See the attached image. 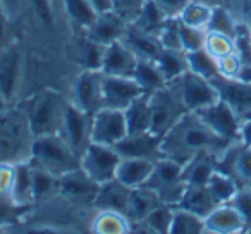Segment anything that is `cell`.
Here are the masks:
<instances>
[{
    "label": "cell",
    "mask_w": 251,
    "mask_h": 234,
    "mask_svg": "<svg viewBox=\"0 0 251 234\" xmlns=\"http://www.w3.org/2000/svg\"><path fill=\"white\" fill-rule=\"evenodd\" d=\"M224 143L226 140L210 131L195 112H188L167 134L162 136L160 152L162 157L172 158L184 165L200 152L217 150Z\"/></svg>",
    "instance_id": "6da1fadb"
},
{
    "label": "cell",
    "mask_w": 251,
    "mask_h": 234,
    "mask_svg": "<svg viewBox=\"0 0 251 234\" xmlns=\"http://www.w3.org/2000/svg\"><path fill=\"white\" fill-rule=\"evenodd\" d=\"M31 141L25 112L0 108V165L28 160Z\"/></svg>",
    "instance_id": "7a4b0ae2"
},
{
    "label": "cell",
    "mask_w": 251,
    "mask_h": 234,
    "mask_svg": "<svg viewBox=\"0 0 251 234\" xmlns=\"http://www.w3.org/2000/svg\"><path fill=\"white\" fill-rule=\"evenodd\" d=\"M69 102L55 90H43L29 100L26 108V121L33 138L45 134H60L64 112Z\"/></svg>",
    "instance_id": "3957f363"
},
{
    "label": "cell",
    "mask_w": 251,
    "mask_h": 234,
    "mask_svg": "<svg viewBox=\"0 0 251 234\" xmlns=\"http://www.w3.org/2000/svg\"><path fill=\"white\" fill-rule=\"evenodd\" d=\"M29 160L45 171L52 172L57 178L79 167V157L67 145L60 134H45L36 136L31 141Z\"/></svg>",
    "instance_id": "277c9868"
},
{
    "label": "cell",
    "mask_w": 251,
    "mask_h": 234,
    "mask_svg": "<svg viewBox=\"0 0 251 234\" xmlns=\"http://www.w3.org/2000/svg\"><path fill=\"white\" fill-rule=\"evenodd\" d=\"M150 102H151L150 131L160 138L164 134H167L188 114V108L182 104L181 93H179L176 81L167 83L164 88L150 93Z\"/></svg>",
    "instance_id": "5b68a950"
},
{
    "label": "cell",
    "mask_w": 251,
    "mask_h": 234,
    "mask_svg": "<svg viewBox=\"0 0 251 234\" xmlns=\"http://www.w3.org/2000/svg\"><path fill=\"white\" fill-rule=\"evenodd\" d=\"M145 186L151 189L162 203L176 207L188 186L184 181V165L172 158L158 157L153 162V171Z\"/></svg>",
    "instance_id": "8992f818"
},
{
    "label": "cell",
    "mask_w": 251,
    "mask_h": 234,
    "mask_svg": "<svg viewBox=\"0 0 251 234\" xmlns=\"http://www.w3.org/2000/svg\"><path fill=\"white\" fill-rule=\"evenodd\" d=\"M121 155L114 147L100 143H90L79 157V167L93 179L97 184H103L115 179Z\"/></svg>",
    "instance_id": "52a82bcc"
},
{
    "label": "cell",
    "mask_w": 251,
    "mask_h": 234,
    "mask_svg": "<svg viewBox=\"0 0 251 234\" xmlns=\"http://www.w3.org/2000/svg\"><path fill=\"white\" fill-rule=\"evenodd\" d=\"M127 133L124 110L101 107L91 115V143L115 147Z\"/></svg>",
    "instance_id": "ba28073f"
},
{
    "label": "cell",
    "mask_w": 251,
    "mask_h": 234,
    "mask_svg": "<svg viewBox=\"0 0 251 234\" xmlns=\"http://www.w3.org/2000/svg\"><path fill=\"white\" fill-rule=\"evenodd\" d=\"M177 90L181 93L182 104L188 108V112H198L208 105L215 104L219 100V91L213 86L210 79L198 76V74L186 71L177 81Z\"/></svg>",
    "instance_id": "9c48e42d"
},
{
    "label": "cell",
    "mask_w": 251,
    "mask_h": 234,
    "mask_svg": "<svg viewBox=\"0 0 251 234\" xmlns=\"http://www.w3.org/2000/svg\"><path fill=\"white\" fill-rule=\"evenodd\" d=\"M60 136L67 141L77 157H81V154L91 143V115L77 108L71 100L64 112Z\"/></svg>",
    "instance_id": "30bf717a"
},
{
    "label": "cell",
    "mask_w": 251,
    "mask_h": 234,
    "mask_svg": "<svg viewBox=\"0 0 251 234\" xmlns=\"http://www.w3.org/2000/svg\"><path fill=\"white\" fill-rule=\"evenodd\" d=\"M145 91L133 76H108L101 73V100L103 107L124 110Z\"/></svg>",
    "instance_id": "8fae6325"
},
{
    "label": "cell",
    "mask_w": 251,
    "mask_h": 234,
    "mask_svg": "<svg viewBox=\"0 0 251 234\" xmlns=\"http://www.w3.org/2000/svg\"><path fill=\"white\" fill-rule=\"evenodd\" d=\"M71 102L86 114L93 115L103 107L101 100V71L83 69L76 76L71 90Z\"/></svg>",
    "instance_id": "7c38bea8"
},
{
    "label": "cell",
    "mask_w": 251,
    "mask_h": 234,
    "mask_svg": "<svg viewBox=\"0 0 251 234\" xmlns=\"http://www.w3.org/2000/svg\"><path fill=\"white\" fill-rule=\"evenodd\" d=\"M198 119L222 140H232L237 136V115L224 100H217L215 104L195 112Z\"/></svg>",
    "instance_id": "4fadbf2b"
},
{
    "label": "cell",
    "mask_w": 251,
    "mask_h": 234,
    "mask_svg": "<svg viewBox=\"0 0 251 234\" xmlns=\"http://www.w3.org/2000/svg\"><path fill=\"white\" fill-rule=\"evenodd\" d=\"M23 73V52L19 47L9 45L0 50V95L5 104H11L18 93Z\"/></svg>",
    "instance_id": "5bb4252c"
},
{
    "label": "cell",
    "mask_w": 251,
    "mask_h": 234,
    "mask_svg": "<svg viewBox=\"0 0 251 234\" xmlns=\"http://www.w3.org/2000/svg\"><path fill=\"white\" fill-rule=\"evenodd\" d=\"M160 136L153 134L151 131L143 133H127L117 145L115 150L121 157H134V158H148V160H157L162 157L160 152Z\"/></svg>",
    "instance_id": "9a60e30c"
},
{
    "label": "cell",
    "mask_w": 251,
    "mask_h": 234,
    "mask_svg": "<svg viewBox=\"0 0 251 234\" xmlns=\"http://www.w3.org/2000/svg\"><path fill=\"white\" fill-rule=\"evenodd\" d=\"M213 86L219 91L220 100H224L237 117L251 119V86L248 83H234L222 76L212 79Z\"/></svg>",
    "instance_id": "2e32d148"
},
{
    "label": "cell",
    "mask_w": 251,
    "mask_h": 234,
    "mask_svg": "<svg viewBox=\"0 0 251 234\" xmlns=\"http://www.w3.org/2000/svg\"><path fill=\"white\" fill-rule=\"evenodd\" d=\"M98 186L81 167L59 178V193L67 200L74 202H91L97 196Z\"/></svg>",
    "instance_id": "e0dca14e"
},
{
    "label": "cell",
    "mask_w": 251,
    "mask_h": 234,
    "mask_svg": "<svg viewBox=\"0 0 251 234\" xmlns=\"http://www.w3.org/2000/svg\"><path fill=\"white\" fill-rule=\"evenodd\" d=\"M138 60L140 59L122 40L110 43L105 47L101 73L108 74V76H133Z\"/></svg>",
    "instance_id": "ac0fdd59"
},
{
    "label": "cell",
    "mask_w": 251,
    "mask_h": 234,
    "mask_svg": "<svg viewBox=\"0 0 251 234\" xmlns=\"http://www.w3.org/2000/svg\"><path fill=\"white\" fill-rule=\"evenodd\" d=\"M127 23L117 16L114 11L105 12V14H98L95 23L86 29V36L91 38L93 42H98L101 45H110V43L121 42L124 36L126 29H127Z\"/></svg>",
    "instance_id": "d6986e66"
},
{
    "label": "cell",
    "mask_w": 251,
    "mask_h": 234,
    "mask_svg": "<svg viewBox=\"0 0 251 234\" xmlns=\"http://www.w3.org/2000/svg\"><path fill=\"white\" fill-rule=\"evenodd\" d=\"M153 162L155 160H148V158L121 157L115 179L129 189L141 188L147 184L148 178L153 171Z\"/></svg>",
    "instance_id": "ffe728a7"
},
{
    "label": "cell",
    "mask_w": 251,
    "mask_h": 234,
    "mask_svg": "<svg viewBox=\"0 0 251 234\" xmlns=\"http://www.w3.org/2000/svg\"><path fill=\"white\" fill-rule=\"evenodd\" d=\"M7 196L12 205L16 207H26L36 202L35 191H33V174L29 158L14 164V178H12V184Z\"/></svg>",
    "instance_id": "44dd1931"
},
{
    "label": "cell",
    "mask_w": 251,
    "mask_h": 234,
    "mask_svg": "<svg viewBox=\"0 0 251 234\" xmlns=\"http://www.w3.org/2000/svg\"><path fill=\"white\" fill-rule=\"evenodd\" d=\"M129 193L131 189L121 184L117 179L103 182V184L98 186L97 196L93 200L95 210H115V212H122L126 215Z\"/></svg>",
    "instance_id": "7402d4cb"
},
{
    "label": "cell",
    "mask_w": 251,
    "mask_h": 234,
    "mask_svg": "<svg viewBox=\"0 0 251 234\" xmlns=\"http://www.w3.org/2000/svg\"><path fill=\"white\" fill-rule=\"evenodd\" d=\"M122 42L133 50V53L140 60H157V57L162 52V45L157 36L141 31L133 25L127 26L124 36H122Z\"/></svg>",
    "instance_id": "603a6c76"
},
{
    "label": "cell",
    "mask_w": 251,
    "mask_h": 234,
    "mask_svg": "<svg viewBox=\"0 0 251 234\" xmlns=\"http://www.w3.org/2000/svg\"><path fill=\"white\" fill-rule=\"evenodd\" d=\"M162 203L158 196L155 195L151 189L147 186L141 188H134L129 193V202H127V210H126V217L129 219L131 226L143 222V219L155 208V207Z\"/></svg>",
    "instance_id": "cb8c5ba5"
},
{
    "label": "cell",
    "mask_w": 251,
    "mask_h": 234,
    "mask_svg": "<svg viewBox=\"0 0 251 234\" xmlns=\"http://www.w3.org/2000/svg\"><path fill=\"white\" fill-rule=\"evenodd\" d=\"M176 207L186 208V210H189V212L196 213V215L205 219V217L217 207V202H215V198L210 195L206 186L188 184L184 189V195H182L181 202H179Z\"/></svg>",
    "instance_id": "d4e9b609"
},
{
    "label": "cell",
    "mask_w": 251,
    "mask_h": 234,
    "mask_svg": "<svg viewBox=\"0 0 251 234\" xmlns=\"http://www.w3.org/2000/svg\"><path fill=\"white\" fill-rule=\"evenodd\" d=\"M126 123H127V131L129 133H143L150 131L151 126V102L150 95L143 93L138 97L129 107L124 108Z\"/></svg>",
    "instance_id": "484cf974"
},
{
    "label": "cell",
    "mask_w": 251,
    "mask_h": 234,
    "mask_svg": "<svg viewBox=\"0 0 251 234\" xmlns=\"http://www.w3.org/2000/svg\"><path fill=\"white\" fill-rule=\"evenodd\" d=\"M91 229L98 234H126L133 231V226L122 212L97 210V215L91 222Z\"/></svg>",
    "instance_id": "4316f807"
},
{
    "label": "cell",
    "mask_w": 251,
    "mask_h": 234,
    "mask_svg": "<svg viewBox=\"0 0 251 234\" xmlns=\"http://www.w3.org/2000/svg\"><path fill=\"white\" fill-rule=\"evenodd\" d=\"M243 224V215L236 208L229 207H215L205 217V229L212 233H232Z\"/></svg>",
    "instance_id": "83f0119b"
},
{
    "label": "cell",
    "mask_w": 251,
    "mask_h": 234,
    "mask_svg": "<svg viewBox=\"0 0 251 234\" xmlns=\"http://www.w3.org/2000/svg\"><path fill=\"white\" fill-rule=\"evenodd\" d=\"M157 66L160 73L164 74L165 81L172 83L177 81L182 74L188 71V62H186V52L182 50H171V49H162L160 55L157 57Z\"/></svg>",
    "instance_id": "f1b7e54d"
},
{
    "label": "cell",
    "mask_w": 251,
    "mask_h": 234,
    "mask_svg": "<svg viewBox=\"0 0 251 234\" xmlns=\"http://www.w3.org/2000/svg\"><path fill=\"white\" fill-rule=\"evenodd\" d=\"M133 78L141 86V90L148 95L160 90V88H164L165 84H167L164 74L160 73V69H158L155 60H138Z\"/></svg>",
    "instance_id": "f546056e"
},
{
    "label": "cell",
    "mask_w": 251,
    "mask_h": 234,
    "mask_svg": "<svg viewBox=\"0 0 251 234\" xmlns=\"http://www.w3.org/2000/svg\"><path fill=\"white\" fill-rule=\"evenodd\" d=\"M167 19L169 18L165 16V12L155 4L153 0H147L145 5L141 7L138 18L134 19L131 25H133L134 28L141 29V31L157 36L158 33H160V29L164 28V25L167 23Z\"/></svg>",
    "instance_id": "4dcf8cb0"
},
{
    "label": "cell",
    "mask_w": 251,
    "mask_h": 234,
    "mask_svg": "<svg viewBox=\"0 0 251 234\" xmlns=\"http://www.w3.org/2000/svg\"><path fill=\"white\" fill-rule=\"evenodd\" d=\"M208 152H200L184 164V181L191 186H206L215 171L208 160Z\"/></svg>",
    "instance_id": "1f68e13d"
},
{
    "label": "cell",
    "mask_w": 251,
    "mask_h": 234,
    "mask_svg": "<svg viewBox=\"0 0 251 234\" xmlns=\"http://www.w3.org/2000/svg\"><path fill=\"white\" fill-rule=\"evenodd\" d=\"M172 217H174V207L167 203H158L150 213L143 219V222L134 224L133 227H145L147 233L165 234L171 233Z\"/></svg>",
    "instance_id": "d6a6232c"
},
{
    "label": "cell",
    "mask_w": 251,
    "mask_h": 234,
    "mask_svg": "<svg viewBox=\"0 0 251 234\" xmlns=\"http://www.w3.org/2000/svg\"><path fill=\"white\" fill-rule=\"evenodd\" d=\"M186 62H188V71L205 78V79H215L219 74V64L217 59L212 57L205 49L195 50V52L186 53Z\"/></svg>",
    "instance_id": "836d02e7"
},
{
    "label": "cell",
    "mask_w": 251,
    "mask_h": 234,
    "mask_svg": "<svg viewBox=\"0 0 251 234\" xmlns=\"http://www.w3.org/2000/svg\"><path fill=\"white\" fill-rule=\"evenodd\" d=\"M205 229V219L181 207H174L171 234H198Z\"/></svg>",
    "instance_id": "e575fe53"
},
{
    "label": "cell",
    "mask_w": 251,
    "mask_h": 234,
    "mask_svg": "<svg viewBox=\"0 0 251 234\" xmlns=\"http://www.w3.org/2000/svg\"><path fill=\"white\" fill-rule=\"evenodd\" d=\"M64 11L69 16L71 23L76 25L77 28L86 31L91 25L95 23V19L98 18V14L95 12V9L88 4L86 0H62Z\"/></svg>",
    "instance_id": "d590c367"
},
{
    "label": "cell",
    "mask_w": 251,
    "mask_h": 234,
    "mask_svg": "<svg viewBox=\"0 0 251 234\" xmlns=\"http://www.w3.org/2000/svg\"><path fill=\"white\" fill-rule=\"evenodd\" d=\"M31 164V174H33V191H35V200H42L50 196L53 191H59V178L53 176L52 172L45 171L40 165Z\"/></svg>",
    "instance_id": "8d00e7d4"
},
{
    "label": "cell",
    "mask_w": 251,
    "mask_h": 234,
    "mask_svg": "<svg viewBox=\"0 0 251 234\" xmlns=\"http://www.w3.org/2000/svg\"><path fill=\"white\" fill-rule=\"evenodd\" d=\"M210 16H212V7L201 4V2H196V0H189L188 5L182 9V12L179 14L177 19L188 26H193V28H198V29H205L206 31Z\"/></svg>",
    "instance_id": "74e56055"
},
{
    "label": "cell",
    "mask_w": 251,
    "mask_h": 234,
    "mask_svg": "<svg viewBox=\"0 0 251 234\" xmlns=\"http://www.w3.org/2000/svg\"><path fill=\"white\" fill-rule=\"evenodd\" d=\"M105 55V45L93 42L91 38H84L79 45V64H83V69L88 71H101Z\"/></svg>",
    "instance_id": "f35d334b"
},
{
    "label": "cell",
    "mask_w": 251,
    "mask_h": 234,
    "mask_svg": "<svg viewBox=\"0 0 251 234\" xmlns=\"http://www.w3.org/2000/svg\"><path fill=\"white\" fill-rule=\"evenodd\" d=\"M177 33H179V42H181L182 52H195V50L205 49V29H198L181 23L177 19Z\"/></svg>",
    "instance_id": "ab89813d"
},
{
    "label": "cell",
    "mask_w": 251,
    "mask_h": 234,
    "mask_svg": "<svg viewBox=\"0 0 251 234\" xmlns=\"http://www.w3.org/2000/svg\"><path fill=\"white\" fill-rule=\"evenodd\" d=\"M205 50L210 55L219 60V59H222V57L229 55V53H234V45H232V42H230V36L222 35V33H215V31H206Z\"/></svg>",
    "instance_id": "60d3db41"
},
{
    "label": "cell",
    "mask_w": 251,
    "mask_h": 234,
    "mask_svg": "<svg viewBox=\"0 0 251 234\" xmlns=\"http://www.w3.org/2000/svg\"><path fill=\"white\" fill-rule=\"evenodd\" d=\"M206 188H208L210 195L215 198L217 203L226 202V200H229L234 195L232 181L224 172H213L210 181L206 182Z\"/></svg>",
    "instance_id": "b9f144b4"
},
{
    "label": "cell",
    "mask_w": 251,
    "mask_h": 234,
    "mask_svg": "<svg viewBox=\"0 0 251 234\" xmlns=\"http://www.w3.org/2000/svg\"><path fill=\"white\" fill-rule=\"evenodd\" d=\"M145 2L147 0H112V11L121 16L127 25H131L138 18Z\"/></svg>",
    "instance_id": "7bdbcfd3"
},
{
    "label": "cell",
    "mask_w": 251,
    "mask_h": 234,
    "mask_svg": "<svg viewBox=\"0 0 251 234\" xmlns=\"http://www.w3.org/2000/svg\"><path fill=\"white\" fill-rule=\"evenodd\" d=\"M206 31L222 33V35H227V36L234 35L232 21H230V18L226 14V11H224L222 7H213L212 9V16H210Z\"/></svg>",
    "instance_id": "ee69618b"
},
{
    "label": "cell",
    "mask_w": 251,
    "mask_h": 234,
    "mask_svg": "<svg viewBox=\"0 0 251 234\" xmlns=\"http://www.w3.org/2000/svg\"><path fill=\"white\" fill-rule=\"evenodd\" d=\"M217 64H219V74L222 78H236L241 69V60L234 53H229V55L219 59Z\"/></svg>",
    "instance_id": "f6af8a7d"
},
{
    "label": "cell",
    "mask_w": 251,
    "mask_h": 234,
    "mask_svg": "<svg viewBox=\"0 0 251 234\" xmlns=\"http://www.w3.org/2000/svg\"><path fill=\"white\" fill-rule=\"evenodd\" d=\"M153 2L165 12L167 18H179L189 0H153Z\"/></svg>",
    "instance_id": "bcb514c9"
},
{
    "label": "cell",
    "mask_w": 251,
    "mask_h": 234,
    "mask_svg": "<svg viewBox=\"0 0 251 234\" xmlns=\"http://www.w3.org/2000/svg\"><path fill=\"white\" fill-rule=\"evenodd\" d=\"M35 7L36 14L38 18L42 19L43 25L50 26L53 21V12H52V4H50V0H29Z\"/></svg>",
    "instance_id": "7dc6e473"
},
{
    "label": "cell",
    "mask_w": 251,
    "mask_h": 234,
    "mask_svg": "<svg viewBox=\"0 0 251 234\" xmlns=\"http://www.w3.org/2000/svg\"><path fill=\"white\" fill-rule=\"evenodd\" d=\"M12 178H14V164L0 165V195H9Z\"/></svg>",
    "instance_id": "c3c4849f"
},
{
    "label": "cell",
    "mask_w": 251,
    "mask_h": 234,
    "mask_svg": "<svg viewBox=\"0 0 251 234\" xmlns=\"http://www.w3.org/2000/svg\"><path fill=\"white\" fill-rule=\"evenodd\" d=\"M234 169H236L243 178L251 179V152H243V154L237 155Z\"/></svg>",
    "instance_id": "681fc988"
},
{
    "label": "cell",
    "mask_w": 251,
    "mask_h": 234,
    "mask_svg": "<svg viewBox=\"0 0 251 234\" xmlns=\"http://www.w3.org/2000/svg\"><path fill=\"white\" fill-rule=\"evenodd\" d=\"M234 208L243 215V219L251 220V196L250 195H239L234 202Z\"/></svg>",
    "instance_id": "f907efd6"
},
{
    "label": "cell",
    "mask_w": 251,
    "mask_h": 234,
    "mask_svg": "<svg viewBox=\"0 0 251 234\" xmlns=\"http://www.w3.org/2000/svg\"><path fill=\"white\" fill-rule=\"evenodd\" d=\"M9 16L0 9V50H4L5 47H9Z\"/></svg>",
    "instance_id": "816d5d0a"
},
{
    "label": "cell",
    "mask_w": 251,
    "mask_h": 234,
    "mask_svg": "<svg viewBox=\"0 0 251 234\" xmlns=\"http://www.w3.org/2000/svg\"><path fill=\"white\" fill-rule=\"evenodd\" d=\"M86 2L95 9L97 14H105L112 11V0H86Z\"/></svg>",
    "instance_id": "f5cc1de1"
},
{
    "label": "cell",
    "mask_w": 251,
    "mask_h": 234,
    "mask_svg": "<svg viewBox=\"0 0 251 234\" xmlns=\"http://www.w3.org/2000/svg\"><path fill=\"white\" fill-rule=\"evenodd\" d=\"M196 2H201V4L208 5V7H222V4L226 0H196Z\"/></svg>",
    "instance_id": "db71d44e"
},
{
    "label": "cell",
    "mask_w": 251,
    "mask_h": 234,
    "mask_svg": "<svg viewBox=\"0 0 251 234\" xmlns=\"http://www.w3.org/2000/svg\"><path fill=\"white\" fill-rule=\"evenodd\" d=\"M244 140H246V143H251V123L244 128Z\"/></svg>",
    "instance_id": "11a10c76"
},
{
    "label": "cell",
    "mask_w": 251,
    "mask_h": 234,
    "mask_svg": "<svg viewBox=\"0 0 251 234\" xmlns=\"http://www.w3.org/2000/svg\"><path fill=\"white\" fill-rule=\"evenodd\" d=\"M0 104H4V105H5V102H4V98H2V95H0Z\"/></svg>",
    "instance_id": "9f6ffc18"
}]
</instances>
